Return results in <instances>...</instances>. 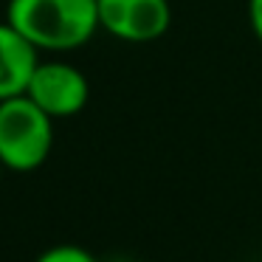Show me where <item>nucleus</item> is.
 I'll use <instances>...</instances> for the list:
<instances>
[{
	"label": "nucleus",
	"instance_id": "3",
	"mask_svg": "<svg viewBox=\"0 0 262 262\" xmlns=\"http://www.w3.org/2000/svg\"><path fill=\"white\" fill-rule=\"evenodd\" d=\"M26 96L40 110H46L51 119H68V116L85 110L91 85L76 65L51 59V62H40L34 68Z\"/></svg>",
	"mask_w": 262,
	"mask_h": 262
},
{
	"label": "nucleus",
	"instance_id": "1",
	"mask_svg": "<svg viewBox=\"0 0 262 262\" xmlns=\"http://www.w3.org/2000/svg\"><path fill=\"white\" fill-rule=\"evenodd\" d=\"M6 23L37 51H74L99 29L96 0H9Z\"/></svg>",
	"mask_w": 262,
	"mask_h": 262
},
{
	"label": "nucleus",
	"instance_id": "8",
	"mask_svg": "<svg viewBox=\"0 0 262 262\" xmlns=\"http://www.w3.org/2000/svg\"><path fill=\"white\" fill-rule=\"evenodd\" d=\"M3 169H6V166H3V164H0V181H3Z\"/></svg>",
	"mask_w": 262,
	"mask_h": 262
},
{
	"label": "nucleus",
	"instance_id": "4",
	"mask_svg": "<svg viewBox=\"0 0 262 262\" xmlns=\"http://www.w3.org/2000/svg\"><path fill=\"white\" fill-rule=\"evenodd\" d=\"M99 29L124 42H152L172 23L169 0H96Z\"/></svg>",
	"mask_w": 262,
	"mask_h": 262
},
{
	"label": "nucleus",
	"instance_id": "6",
	"mask_svg": "<svg viewBox=\"0 0 262 262\" xmlns=\"http://www.w3.org/2000/svg\"><path fill=\"white\" fill-rule=\"evenodd\" d=\"M34 262H99V259L79 245H54V248L42 251Z\"/></svg>",
	"mask_w": 262,
	"mask_h": 262
},
{
	"label": "nucleus",
	"instance_id": "5",
	"mask_svg": "<svg viewBox=\"0 0 262 262\" xmlns=\"http://www.w3.org/2000/svg\"><path fill=\"white\" fill-rule=\"evenodd\" d=\"M37 65H40V51L3 20L0 23V102L23 96Z\"/></svg>",
	"mask_w": 262,
	"mask_h": 262
},
{
	"label": "nucleus",
	"instance_id": "2",
	"mask_svg": "<svg viewBox=\"0 0 262 262\" xmlns=\"http://www.w3.org/2000/svg\"><path fill=\"white\" fill-rule=\"evenodd\" d=\"M54 147V119L29 96L0 102V164L12 172H34Z\"/></svg>",
	"mask_w": 262,
	"mask_h": 262
},
{
	"label": "nucleus",
	"instance_id": "7",
	"mask_svg": "<svg viewBox=\"0 0 262 262\" xmlns=\"http://www.w3.org/2000/svg\"><path fill=\"white\" fill-rule=\"evenodd\" d=\"M248 23L254 37L262 42V0H248Z\"/></svg>",
	"mask_w": 262,
	"mask_h": 262
}]
</instances>
